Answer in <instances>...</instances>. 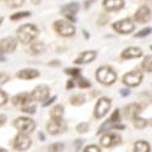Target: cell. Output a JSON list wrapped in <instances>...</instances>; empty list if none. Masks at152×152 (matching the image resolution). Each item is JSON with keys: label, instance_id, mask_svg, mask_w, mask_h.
I'll return each instance as SVG.
<instances>
[{"label": "cell", "instance_id": "6da1fadb", "mask_svg": "<svg viewBox=\"0 0 152 152\" xmlns=\"http://www.w3.org/2000/svg\"><path fill=\"white\" fill-rule=\"evenodd\" d=\"M38 35V28L33 24H23L17 29V38L23 44H29Z\"/></svg>", "mask_w": 152, "mask_h": 152}, {"label": "cell", "instance_id": "7a4b0ae2", "mask_svg": "<svg viewBox=\"0 0 152 152\" xmlns=\"http://www.w3.org/2000/svg\"><path fill=\"white\" fill-rule=\"evenodd\" d=\"M96 79L104 85H111L117 80V74L111 67L102 66L96 71Z\"/></svg>", "mask_w": 152, "mask_h": 152}, {"label": "cell", "instance_id": "3957f363", "mask_svg": "<svg viewBox=\"0 0 152 152\" xmlns=\"http://www.w3.org/2000/svg\"><path fill=\"white\" fill-rule=\"evenodd\" d=\"M54 29L61 37H72L75 32V28H74L73 24L68 21H65V20L56 21L54 23Z\"/></svg>", "mask_w": 152, "mask_h": 152}, {"label": "cell", "instance_id": "277c9868", "mask_svg": "<svg viewBox=\"0 0 152 152\" xmlns=\"http://www.w3.org/2000/svg\"><path fill=\"white\" fill-rule=\"evenodd\" d=\"M14 126L21 133H32L35 128V123L28 117H18L14 122Z\"/></svg>", "mask_w": 152, "mask_h": 152}, {"label": "cell", "instance_id": "5b68a950", "mask_svg": "<svg viewBox=\"0 0 152 152\" xmlns=\"http://www.w3.org/2000/svg\"><path fill=\"white\" fill-rule=\"evenodd\" d=\"M111 108V100L108 97H101L99 99L97 104L95 106V110H94V116L96 118H102L107 115V112L110 111Z\"/></svg>", "mask_w": 152, "mask_h": 152}, {"label": "cell", "instance_id": "8992f818", "mask_svg": "<svg viewBox=\"0 0 152 152\" xmlns=\"http://www.w3.org/2000/svg\"><path fill=\"white\" fill-rule=\"evenodd\" d=\"M32 140L26 133H20L14 140V148L17 151H26L31 147Z\"/></svg>", "mask_w": 152, "mask_h": 152}, {"label": "cell", "instance_id": "52a82bcc", "mask_svg": "<svg viewBox=\"0 0 152 152\" xmlns=\"http://www.w3.org/2000/svg\"><path fill=\"white\" fill-rule=\"evenodd\" d=\"M134 28H135V26L130 18H123L121 21H117L116 23H113V29L121 34L132 33L134 31Z\"/></svg>", "mask_w": 152, "mask_h": 152}, {"label": "cell", "instance_id": "ba28073f", "mask_svg": "<svg viewBox=\"0 0 152 152\" xmlns=\"http://www.w3.org/2000/svg\"><path fill=\"white\" fill-rule=\"evenodd\" d=\"M142 80V73L139 71H132L123 77V83L128 86H137Z\"/></svg>", "mask_w": 152, "mask_h": 152}, {"label": "cell", "instance_id": "9c48e42d", "mask_svg": "<svg viewBox=\"0 0 152 152\" xmlns=\"http://www.w3.org/2000/svg\"><path fill=\"white\" fill-rule=\"evenodd\" d=\"M79 10V4L78 3H71V4H67L65 6H62L61 9V12L65 15L71 22H74L75 21V15Z\"/></svg>", "mask_w": 152, "mask_h": 152}, {"label": "cell", "instance_id": "30bf717a", "mask_svg": "<svg viewBox=\"0 0 152 152\" xmlns=\"http://www.w3.org/2000/svg\"><path fill=\"white\" fill-rule=\"evenodd\" d=\"M121 142V136H118L117 134H113V133H107L105 135H102L100 140L101 146L104 147H112V146H116Z\"/></svg>", "mask_w": 152, "mask_h": 152}, {"label": "cell", "instance_id": "8fae6325", "mask_svg": "<svg viewBox=\"0 0 152 152\" xmlns=\"http://www.w3.org/2000/svg\"><path fill=\"white\" fill-rule=\"evenodd\" d=\"M17 46V43H16V39L12 37H7V38H4V39L0 42V50L5 54H10V53H14L15 49Z\"/></svg>", "mask_w": 152, "mask_h": 152}, {"label": "cell", "instance_id": "7c38bea8", "mask_svg": "<svg viewBox=\"0 0 152 152\" xmlns=\"http://www.w3.org/2000/svg\"><path fill=\"white\" fill-rule=\"evenodd\" d=\"M48 96H49V86L48 85H38L31 94V97L35 101H44Z\"/></svg>", "mask_w": 152, "mask_h": 152}, {"label": "cell", "instance_id": "4fadbf2b", "mask_svg": "<svg viewBox=\"0 0 152 152\" xmlns=\"http://www.w3.org/2000/svg\"><path fill=\"white\" fill-rule=\"evenodd\" d=\"M151 20V10L146 6H141L135 14V21L139 23H145Z\"/></svg>", "mask_w": 152, "mask_h": 152}, {"label": "cell", "instance_id": "5bb4252c", "mask_svg": "<svg viewBox=\"0 0 152 152\" xmlns=\"http://www.w3.org/2000/svg\"><path fill=\"white\" fill-rule=\"evenodd\" d=\"M46 129H48V133L53 134V135H56L58 133H61L63 129H65V125H63L62 121H50L46 125Z\"/></svg>", "mask_w": 152, "mask_h": 152}, {"label": "cell", "instance_id": "9a60e30c", "mask_svg": "<svg viewBox=\"0 0 152 152\" xmlns=\"http://www.w3.org/2000/svg\"><path fill=\"white\" fill-rule=\"evenodd\" d=\"M124 6V0H104V7L106 11H118Z\"/></svg>", "mask_w": 152, "mask_h": 152}, {"label": "cell", "instance_id": "2e32d148", "mask_svg": "<svg viewBox=\"0 0 152 152\" xmlns=\"http://www.w3.org/2000/svg\"><path fill=\"white\" fill-rule=\"evenodd\" d=\"M39 72L34 68H26V69H22L17 73V77L21 78V79H24V80H28V79H34V78H38L39 77Z\"/></svg>", "mask_w": 152, "mask_h": 152}, {"label": "cell", "instance_id": "e0dca14e", "mask_svg": "<svg viewBox=\"0 0 152 152\" xmlns=\"http://www.w3.org/2000/svg\"><path fill=\"white\" fill-rule=\"evenodd\" d=\"M95 57H96V51H93V50L91 51H84L77 57V60L74 62L78 63V65H83V63H89V62L94 61Z\"/></svg>", "mask_w": 152, "mask_h": 152}, {"label": "cell", "instance_id": "ac0fdd59", "mask_svg": "<svg viewBox=\"0 0 152 152\" xmlns=\"http://www.w3.org/2000/svg\"><path fill=\"white\" fill-rule=\"evenodd\" d=\"M31 100H32L31 94L22 93V94L16 95L14 99H12V104H14L15 106H24V105H29Z\"/></svg>", "mask_w": 152, "mask_h": 152}, {"label": "cell", "instance_id": "d6986e66", "mask_svg": "<svg viewBox=\"0 0 152 152\" xmlns=\"http://www.w3.org/2000/svg\"><path fill=\"white\" fill-rule=\"evenodd\" d=\"M142 56V50L139 48H128L122 53V58L129 60V58H136Z\"/></svg>", "mask_w": 152, "mask_h": 152}, {"label": "cell", "instance_id": "ffe728a7", "mask_svg": "<svg viewBox=\"0 0 152 152\" xmlns=\"http://www.w3.org/2000/svg\"><path fill=\"white\" fill-rule=\"evenodd\" d=\"M140 110H141V106L140 105H137V104H130V105H128V106L124 108L125 117L129 118V119H133L134 117H136L139 115Z\"/></svg>", "mask_w": 152, "mask_h": 152}, {"label": "cell", "instance_id": "44dd1931", "mask_svg": "<svg viewBox=\"0 0 152 152\" xmlns=\"http://www.w3.org/2000/svg\"><path fill=\"white\" fill-rule=\"evenodd\" d=\"M62 116H63V106L62 105H56L51 112H50V117L53 121H62Z\"/></svg>", "mask_w": 152, "mask_h": 152}, {"label": "cell", "instance_id": "7402d4cb", "mask_svg": "<svg viewBox=\"0 0 152 152\" xmlns=\"http://www.w3.org/2000/svg\"><path fill=\"white\" fill-rule=\"evenodd\" d=\"M44 50H45V45H44V43H42V42L32 43V44H31V48H29V51H31L33 55L42 54Z\"/></svg>", "mask_w": 152, "mask_h": 152}, {"label": "cell", "instance_id": "603a6c76", "mask_svg": "<svg viewBox=\"0 0 152 152\" xmlns=\"http://www.w3.org/2000/svg\"><path fill=\"white\" fill-rule=\"evenodd\" d=\"M134 152H150V145L146 141H136L134 145Z\"/></svg>", "mask_w": 152, "mask_h": 152}, {"label": "cell", "instance_id": "cb8c5ba5", "mask_svg": "<svg viewBox=\"0 0 152 152\" xmlns=\"http://www.w3.org/2000/svg\"><path fill=\"white\" fill-rule=\"evenodd\" d=\"M69 102H71V105H73V106H80V105H83L84 102H85V97H84V95H79V94H77V95H73V96H71L69 97Z\"/></svg>", "mask_w": 152, "mask_h": 152}, {"label": "cell", "instance_id": "d4e9b609", "mask_svg": "<svg viewBox=\"0 0 152 152\" xmlns=\"http://www.w3.org/2000/svg\"><path fill=\"white\" fill-rule=\"evenodd\" d=\"M133 122H134L135 128H137V129H144V128H146V126H147V124H148V122H147L146 119H144V118H140L139 116L134 117V118H133Z\"/></svg>", "mask_w": 152, "mask_h": 152}, {"label": "cell", "instance_id": "484cf974", "mask_svg": "<svg viewBox=\"0 0 152 152\" xmlns=\"http://www.w3.org/2000/svg\"><path fill=\"white\" fill-rule=\"evenodd\" d=\"M141 66H142V69H144L145 72L151 73V71H152V57H151V55H148V56H146V57L144 58Z\"/></svg>", "mask_w": 152, "mask_h": 152}, {"label": "cell", "instance_id": "4316f807", "mask_svg": "<svg viewBox=\"0 0 152 152\" xmlns=\"http://www.w3.org/2000/svg\"><path fill=\"white\" fill-rule=\"evenodd\" d=\"M29 16H31V12L23 11V12H17V14H14V15L10 17V20L17 21V20H21V18H24V17H29Z\"/></svg>", "mask_w": 152, "mask_h": 152}, {"label": "cell", "instance_id": "83f0119b", "mask_svg": "<svg viewBox=\"0 0 152 152\" xmlns=\"http://www.w3.org/2000/svg\"><path fill=\"white\" fill-rule=\"evenodd\" d=\"M63 147H65V145L62 142H56L49 146V152H61L63 151Z\"/></svg>", "mask_w": 152, "mask_h": 152}, {"label": "cell", "instance_id": "f1b7e54d", "mask_svg": "<svg viewBox=\"0 0 152 152\" xmlns=\"http://www.w3.org/2000/svg\"><path fill=\"white\" fill-rule=\"evenodd\" d=\"M65 73L72 75V77H79L80 75V69H78V68H66Z\"/></svg>", "mask_w": 152, "mask_h": 152}, {"label": "cell", "instance_id": "f546056e", "mask_svg": "<svg viewBox=\"0 0 152 152\" xmlns=\"http://www.w3.org/2000/svg\"><path fill=\"white\" fill-rule=\"evenodd\" d=\"M6 3L11 7H20V6L23 5L24 0H6Z\"/></svg>", "mask_w": 152, "mask_h": 152}, {"label": "cell", "instance_id": "4dcf8cb0", "mask_svg": "<svg viewBox=\"0 0 152 152\" xmlns=\"http://www.w3.org/2000/svg\"><path fill=\"white\" fill-rule=\"evenodd\" d=\"M119 119H121V113H119L118 110H116L115 112L112 113V116H111V118H110L108 122H110V123H118Z\"/></svg>", "mask_w": 152, "mask_h": 152}, {"label": "cell", "instance_id": "1f68e13d", "mask_svg": "<svg viewBox=\"0 0 152 152\" xmlns=\"http://www.w3.org/2000/svg\"><path fill=\"white\" fill-rule=\"evenodd\" d=\"M88 128H89V124H88L86 122H83V123H79L77 125V132L78 133H86Z\"/></svg>", "mask_w": 152, "mask_h": 152}, {"label": "cell", "instance_id": "d6a6232c", "mask_svg": "<svg viewBox=\"0 0 152 152\" xmlns=\"http://www.w3.org/2000/svg\"><path fill=\"white\" fill-rule=\"evenodd\" d=\"M150 33H151V28H150V27H147V28H145V29L140 31L139 33H136V34H135V38H141V37H146V35H148Z\"/></svg>", "mask_w": 152, "mask_h": 152}, {"label": "cell", "instance_id": "836d02e7", "mask_svg": "<svg viewBox=\"0 0 152 152\" xmlns=\"http://www.w3.org/2000/svg\"><path fill=\"white\" fill-rule=\"evenodd\" d=\"M78 85H79V88H90V82H88L86 79H84V78H79V80H78Z\"/></svg>", "mask_w": 152, "mask_h": 152}, {"label": "cell", "instance_id": "e575fe53", "mask_svg": "<svg viewBox=\"0 0 152 152\" xmlns=\"http://www.w3.org/2000/svg\"><path fill=\"white\" fill-rule=\"evenodd\" d=\"M7 102V95L5 91L0 90V106H4Z\"/></svg>", "mask_w": 152, "mask_h": 152}, {"label": "cell", "instance_id": "d590c367", "mask_svg": "<svg viewBox=\"0 0 152 152\" xmlns=\"http://www.w3.org/2000/svg\"><path fill=\"white\" fill-rule=\"evenodd\" d=\"M83 152H101V151H100V148L96 145H89V146H86L84 148Z\"/></svg>", "mask_w": 152, "mask_h": 152}, {"label": "cell", "instance_id": "8d00e7d4", "mask_svg": "<svg viewBox=\"0 0 152 152\" xmlns=\"http://www.w3.org/2000/svg\"><path fill=\"white\" fill-rule=\"evenodd\" d=\"M9 79H10V77H9V74H7V73H4V72L0 73V85L5 84Z\"/></svg>", "mask_w": 152, "mask_h": 152}, {"label": "cell", "instance_id": "74e56055", "mask_svg": "<svg viewBox=\"0 0 152 152\" xmlns=\"http://www.w3.org/2000/svg\"><path fill=\"white\" fill-rule=\"evenodd\" d=\"M22 111L26 112V113H31V115H33V113L35 112V107L34 106H22Z\"/></svg>", "mask_w": 152, "mask_h": 152}, {"label": "cell", "instance_id": "f35d334b", "mask_svg": "<svg viewBox=\"0 0 152 152\" xmlns=\"http://www.w3.org/2000/svg\"><path fill=\"white\" fill-rule=\"evenodd\" d=\"M6 122V116L5 115H0V126L4 125Z\"/></svg>", "mask_w": 152, "mask_h": 152}, {"label": "cell", "instance_id": "ab89813d", "mask_svg": "<svg viewBox=\"0 0 152 152\" xmlns=\"http://www.w3.org/2000/svg\"><path fill=\"white\" fill-rule=\"evenodd\" d=\"M55 100H56V96H53L51 99H50V100H48V101H46V102L44 104V106H49L50 104H53V102H54V101H55Z\"/></svg>", "mask_w": 152, "mask_h": 152}, {"label": "cell", "instance_id": "60d3db41", "mask_svg": "<svg viewBox=\"0 0 152 152\" xmlns=\"http://www.w3.org/2000/svg\"><path fill=\"white\" fill-rule=\"evenodd\" d=\"M82 144H83V141H82V140H77V141H75V144H74V145H75V148H77L75 151H78V150H79V147L82 146Z\"/></svg>", "mask_w": 152, "mask_h": 152}, {"label": "cell", "instance_id": "b9f144b4", "mask_svg": "<svg viewBox=\"0 0 152 152\" xmlns=\"http://www.w3.org/2000/svg\"><path fill=\"white\" fill-rule=\"evenodd\" d=\"M73 86H74V83H73V80H68V83H67L66 88H67V89H72Z\"/></svg>", "mask_w": 152, "mask_h": 152}, {"label": "cell", "instance_id": "7bdbcfd3", "mask_svg": "<svg viewBox=\"0 0 152 152\" xmlns=\"http://www.w3.org/2000/svg\"><path fill=\"white\" fill-rule=\"evenodd\" d=\"M61 62L58 61H53V62H49V66H60Z\"/></svg>", "mask_w": 152, "mask_h": 152}, {"label": "cell", "instance_id": "ee69618b", "mask_svg": "<svg viewBox=\"0 0 152 152\" xmlns=\"http://www.w3.org/2000/svg\"><path fill=\"white\" fill-rule=\"evenodd\" d=\"M121 94H122V96H126V95H129V90L122 89V90H121Z\"/></svg>", "mask_w": 152, "mask_h": 152}, {"label": "cell", "instance_id": "f6af8a7d", "mask_svg": "<svg viewBox=\"0 0 152 152\" xmlns=\"http://www.w3.org/2000/svg\"><path fill=\"white\" fill-rule=\"evenodd\" d=\"M93 1H95V0H90V1H85V7L90 6V3H93Z\"/></svg>", "mask_w": 152, "mask_h": 152}, {"label": "cell", "instance_id": "bcb514c9", "mask_svg": "<svg viewBox=\"0 0 152 152\" xmlns=\"http://www.w3.org/2000/svg\"><path fill=\"white\" fill-rule=\"evenodd\" d=\"M39 139H42V141H44V134L43 133L39 134Z\"/></svg>", "mask_w": 152, "mask_h": 152}, {"label": "cell", "instance_id": "7dc6e473", "mask_svg": "<svg viewBox=\"0 0 152 152\" xmlns=\"http://www.w3.org/2000/svg\"><path fill=\"white\" fill-rule=\"evenodd\" d=\"M32 1H33V3L37 5V4H39V3H40V0H32Z\"/></svg>", "mask_w": 152, "mask_h": 152}, {"label": "cell", "instance_id": "c3c4849f", "mask_svg": "<svg viewBox=\"0 0 152 152\" xmlns=\"http://www.w3.org/2000/svg\"><path fill=\"white\" fill-rule=\"evenodd\" d=\"M0 61H5V58H4V56L1 55V53H0Z\"/></svg>", "mask_w": 152, "mask_h": 152}, {"label": "cell", "instance_id": "681fc988", "mask_svg": "<svg viewBox=\"0 0 152 152\" xmlns=\"http://www.w3.org/2000/svg\"><path fill=\"white\" fill-rule=\"evenodd\" d=\"M0 152H6V150H4V148H0Z\"/></svg>", "mask_w": 152, "mask_h": 152}, {"label": "cell", "instance_id": "f907efd6", "mask_svg": "<svg viewBox=\"0 0 152 152\" xmlns=\"http://www.w3.org/2000/svg\"><path fill=\"white\" fill-rule=\"evenodd\" d=\"M3 20H4V18H3L1 16H0V24H1V22H3Z\"/></svg>", "mask_w": 152, "mask_h": 152}]
</instances>
